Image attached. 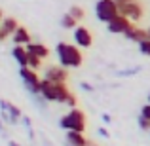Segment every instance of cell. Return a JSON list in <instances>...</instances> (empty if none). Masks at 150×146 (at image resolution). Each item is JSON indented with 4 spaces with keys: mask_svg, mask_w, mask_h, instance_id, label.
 Wrapping results in <instances>:
<instances>
[{
    "mask_svg": "<svg viewBox=\"0 0 150 146\" xmlns=\"http://www.w3.org/2000/svg\"><path fill=\"white\" fill-rule=\"evenodd\" d=\"M55 53H57L59 65L65 68H80L84 65V55L78 49L76 44H69V42H59L55 46Z\"/></svg>",
    "mask_w": 150,
    "mask_h": 146,
    "instance_id": "6da1fadb",
    "label": "cell"
},
{
    "mask_svg": "<svg viewBox=\"0 0 150 146\" xmlns=\"http://www.w3.org/2000/svg\"><path fill=\"white\" fill-rule=\"evenodd\" d=\"M72 93L69 91L67 84H53L50 80H44L42 78V84H40V97L44 99L46 102H61L65 104L67 99H69Z\"/></svg>",
    "mask_w": 150,
    "mask_h": 146,
    "instance_id": "7a4b0ae2",
    "label": "cell"
},
{
    "mask_svg": "<svg viewBox=\"0 0 150 146\" xmlns=\"http://www.w3.org/2000/svg\"><path fill=\"white\" fill-rule=\"evenodd\" d=\"M59 127L65 131H78L84 133L86 131V114L80 108H70L65 116H61L59 120Z\"/></svg>",
    "mask_w": 150,
    "mask_h": 146,
    "instance_id": "3957f363",
    "label": "cell"
},
{
    "mask_svg": "<svg viewBox=\"0 0 150 146\" xmlns=\"http://www.w3.org/2000/svg\"><path fill=\"white\" fill-rule=\"evenodd\" d=\"M95 15L101 23H106V25H108L112 19H116L118 15H120V8H118L116 0H97Z\"/></svg>",
    "mask_w": 150,
    "mask_h": 146,
    "instance_id": "277c9868",
    "label": "cell"
},
{
    "mask_svg": "<svg viewBox=\"0 0 150 146\" xmlns=\"http://www.w3.org/2000/svg\"><path fill=\"white\" fill-rule=\"evenodd\" d=\"M19 78L23 80V85L27 87V91H30V95H40V76L36 70L33 68H19Z\"/></svg>",
    "mask_w": 150,
    "mask_h": 146,
    "instance_id": "5b68a950",
    "label": "cell"
},
{
    "mask_svg": "<svg viewBox=\"0 0 150 146\" xmlns=\"http://www.w3.org/2000/svg\"><path fill=\"white\" fill-rule=\"evenodd\" d=\"M120 8V15H125L131 23H137L144 17V8L139 0H131V2L124 4V6H118Z\"/></svg>",
    "mask_w": 150,
    "mask_h": 146,
    "instance_id": "8992f818",
    "label": "cell"
},
{
    "mask_svg": "<svg viewBox=\"0 0 150 146\" xmlns=\"http://www.w3.org/2000/svg\"><path fill=\"white\" fill-rule=\"evenodd\" d=\"M44 80H50V82H53V84H67L69 72H67V68L61 66V65H50L44 72Z\"/></svg>",
    "mask_w": 150,
    "mask_h": 146,
    "instance_id": "52a82bcc",
    "label": "cell"
},
{
    "mask_svg": "<svg viewBox=\"0 0 150 146\" xmlns=\"http://www.w3.org/2000/svg\"><path fill=\"white\" fill-rule=\"evenodd\" d=\"M72 38H74V44H76L78 48H91L93 46V34L88 27L78 25L72 32Z\"/></svg>",
    "mask_w": 150,
    "mask_h": 146,
    "instance_id": "ba28073f",
    "label": "cell"
},
{
    "mask_svg": "<svg viewBox=\"0 0 150 146\" xmlns=\"http://www.w3.org/2000/svg\"><path fill=\"white\" fill-rule=\"evenodd\" d=\"M133 23L129 21L125 15H118L116 19H112V21L106 25V30H108L110 34H125L129 29H131Z\"/></svg>",
    "mask_w": 150,
    "mask_h": 146,
    "instance_id": "9c48e42d",
    "label": "cell"
},
{
    "mask_svg": "<svg viewBox=\"0 0 150 146\" xmlns=\"http://www.w3.org/2000/svg\"><path fill=\"white\" fill-rule=\"evenodd\" d=\"M17 29H19L17 19H15V17H6L2 21V25H0V42L8 40L10 36H13Z\"/></svg>",
    "mask_w": 150,
    "mask_h": 146,
    "instance_id": "30bf717a",
    "label": "cell"
},
{
    "mask_svg": "<svg viewBox=\"0 0 150 146\" xmlns=\"http://www.w3.org/2000/svg\"><path fill=\"white\" fill-rule=\"evenodd\" d=\"M11 57L19 65V68H29V51H27L25 46H13Z\"/></svg>",
    "mask_w": 150,
    "mask_h": 146,
    "instance_id": "8fae6325",
    "label": "cell"
},
{
    "mask_svg": "<svg viewBox=\"0 0 150 146\" xmlns=\"http://www.w3.org/2000/svg\"><path fill=\"white\" fill-rule=\"evenodd\" d=\"M0 106H2V110H4V112H8L11 125H15L19 120H23V114H21V108H19V106H15V104H11V102H8L6 99H2Z\"/></svg>",
    "mask_w": 150,
    "mask_h": 146,
    "instance_id": "7c38bea8",
    "label": "cell"
},
{
    "mask_svg": "<svg viewBox=\"0 0 150 146\" xmlns=\"http://www.w3.org/2000/svg\"><path fill=\"white\" fill-rule=\"evenodd\" d=\"M65 144H67V146H89V140L86 139L84 133L67 131V135H65Z\"/></svg>",
    "mask_w": 150,
    "mask_h": 146,
    "instance_id": "4fadbf2b",
    "label": "cell"
},
{
    "mask_svg": "<svg viewBox=\"0 0 150 146\" xmlns=\"http://www.w3.org/2000/svg\"><path fill=\"white\" fill-rule=\"evenodd\" d=\"M124 36L127 38V40H131V42H137V44H141L143 40H146V38H148V30L139 29V27H137L135 23H133V25H131V29H129L127 32L124 34Z\"/></svg>",
    "mask_w": 150,
    "mask_h": 146,
    "instance_id": "5bb4252c",
    "label": "cell"
},
{
    "mask_svg": "<svg viewBox=\"0 0 150 146\" xmlns=\"http://www.w3.org/2000/svg\"><path fill=\"white\" fill-rule=\"evenodd\" d=\"M25 48H27V51H29L30 55H36V57H40V59L50 57V48L44 46V44H40V42H30L29 46H25Z\"/></svg>",
    "mask_w": 150,
    "mask_h": 146,
    "instance_id": "9a60e30c",
    "label": "cell"
},
{
    "mask_svg": "<svg viewBox=\"0 0 150 146\" xmlns=\"http://www.w3.org/2000/svg\"><path fill=\"white\" fill-rule=\"evenodd\" d=\"M11 38H13V46H29L30 42H33L29 30H27L25 27H21V25H19V29L15 30V34Z\"/></svg>",
    "mask_w": 150,
    "mask_h": 146,
    "instance_id": "2e32d148",
    "label": "cell"
},
{
    "mask_svg": "<svg viewBox=\"0 0 150 146\" xmlns=\"http://www.w3.org/2000/svg\"><path fill=\"white\" fill-rule=\"evenodd\" d=\"M61 27H63V29H67V30H74L78 27V21L69 13V11H67V13L61 17Z\"/></svg>",
    "mask_w": 150,
    "mask_h": 146,
    "instance_id": "e0dca14e",
    "label": "cell"
},
{
    "mask_svg": "<svg viewBox=\"0 0 150 146\" xmlns=\"http://www.w3.org/2000/svg\"><path fill=\"white\" fill-rule=\"evenodd\" d=\"M69 13L72 15V17L76 19V21H82V19L86 17V11H84V8H82V6H76V4L69 8Z\"/></svg>",
    "mask_w": 150,
    "mask_h": 146,
    "instance_id": "ac0fdd59",
    "label": "cell"
},
{
    "mask_svg": "<svg viewBox=\"0 0 150 146\" xmlns=\"http://www.w3.org/2000/svg\"><path fill=\"white\" fill-rule=\"evenodd\" d=\"M40 66H42V59L36 57V55H30V53H29V68L38 70Z\"/></svg>",
    "mask_w": 150,
    "mask_h": 146,
    "instance_id": "d6986e66",
    "label": "cell"
},
{
    "mask_svg": "<svg viewBox=\"0 0 150 146\" xmlns=\"http://www.w3.org/2000/svg\"><path fill=\"white\" fill-rule=\"evenodd\" d=\"M139 46V51L143 55H146V57H150V38H146V40H143L141 44H137Z\"/></svg>",
    "mask_w": 150,
    "mask_h": 146,
    "instance_id": "ffe728a7",
    "label": "cell"
},
{
    "mask_svg": "<svg viewBox=\"0 0 150 146\" xmlns=\"http://www.w3.org/2000/svg\"><path fill=\"white\" fill-rule=\"evenodd\" d=\"M137 123H139L141 129H144V131H150V120H146V118H143L139 114V118H137Z\"/></svg>",
    "mask_w": 150,
    "mask_h": 146,
    "instance_id": "44dd1931",
    "label": "cell"
},
{
    "mask_svg": "<svg viewBox=\"0 0 150 146\" xmlns=\"http://www.w3.org/2000/svg\"><path fill=\"white\" fill-rule=\"evenodd\" d=\"M141 116L146 118V120H150V102H146V104L141 108Z\"/></svg>",
    "mask_w": 150,
    "mask_h": 146,
    "instance_id": "7402d4cb",
    "label": "cell"
},
{
    "mask_svg": "<svg viewBox=\"0 0 150 146\" xmlns=\"http://www.w3.org/2000/svg\"><path fill=\"white\" fill-rule=\"evenodd\" d=\"M99 135H101V137H106V139H108V137H110V133L106 131L105 127H101V129H99Z\"/></svg>",
    "mask_w": 150,
    "mask_h": 146,
    "instance_id": "603a6c76",
    "label": "cell"
},
{
    "mask_svg": "<svg viewBox=\"0 0 150 146\" xmlns=\"http://www.w3.org/2000/svg\"><path fill=\"white\" fill-rule=\"evenodd\" d=\"M127 2H131V0H116L118 6H124V4H127Z\"/></svg>",
    "mask_w": 150,
    "mask_h": 146,
    "instance_id": "cb8c5ba5",
    "label": "cell"
},
{
    "mask_svg": "<svg viewBox=\"0 0 150 146\" xmlns=\"http://www.w3.org/2000/svg\"><path fill=\"white\" fill-rule=\"evenodd\" d=\"M103 121H106V123L110 121V116H108V114H103Z\"/></svg>",
    "mask_w": 150,
    "mask_h": 146,
    "instance_id": "d4e9b609",
    "label": "cell"
},
{
    "mask_svg": "<svg viewBox=\"0 0 150 146\" xmlns=\"http://www.w3.org/2000/svg\"><path fill=\"white\" fill-rule=\"evenodd\" d=\"M8 146H19L17 142H13V140H8Z\"/></svg>",
    "mask_w": 150,
    "mask_h": 146,
    "instance_id": "484cf974",
    "label": "cell"
},
{
    "mask_svg": "<svg viewBox=\"0 0 150 146\" xmlns=\"http://www.w3.org/2000/svg\"><path fill=\"white\" fill-rule=\"evenodd\" d=\"M89 146H99L97 142H91V140H89Z\"/></svg>",
    "mask_w": 150,
    "mask_h": 146,
    "instance_id": "4316f807",
    "label": "cell"
},
{
    "mask_svg": "<svg viewBox=\"0 0 150 146\" xmlns=\"http://www.w3.org/2000/svg\"><path fill=\"white\" fill-rule=\"evenodd\" d=\"M146 30H148V38H150V27H148V29H146Z\"/></svg>",
    "mask_w": 150,
    "mask_h": 146,
    "instance_id": "83f0119b",
    "label": "cell"
},
{
    "mask_svg": "<svg viewBox=\"0 0 150 146\" xmlns=\"http://www.w3.org/2000/svg\"><path fill=\"white\" fill-rule=\"evenodd\" d=\"M148 102H150V95H148Z\"/></svg>",
    "mask_w": 150,
    "mask_h": 146,
    "instance_id": "f1b7e54d",
    "label": "cell"
}]
</instances>
